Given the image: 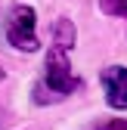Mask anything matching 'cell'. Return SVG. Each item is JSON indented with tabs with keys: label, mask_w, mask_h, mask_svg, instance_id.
I'll list each match as a JSON object with an SVG mask.
<instances>
[{
	"label": "cell",
	"mask_w": 127,
	"mask_h": 130,
	"mask_svg": "<svg viewBox=\"0 0 127 130\" xmlns=\"http://www.w3.org/2000/svg\"><path fill=\"white\" fill-rule=\"evenodd\" d=\"M74 46V25L68 19H59L53 28V46L46 50V62H43V77L34 87V102L37 105H53L62 102L65 96H71L81 80L74 77L71 62H68V50Z\"/></svg>",
	"instance_id": "6da1fadb"
},
{
	"label": "cell",
	"mask_w": 127,
	"mask_h": 130,
	"mask_svg": "<svg viewBox=\"0 0 127 130\" xmlns=\"http://www.w3.org/2000/svg\"><path fill=\"white\" fill-rule=\"evenodd\" d=\"M6 40L15 46V50L34 53L37 50V34H34V9L31 6H15L6 19Z\"/></svg>",
	"instance_id": "7a4b0ae2"
},
{
	"label": "cell",
	"mask_w": 127,
	"mask_h": 130,
	"mask_svg": "<svg viewBox=\"0 0 127 130\" xmlns=\"http://www.w3.org/2000/svg\"><path fill=\"white\" fill-rule=\"evenodd\" d=\"M102 90H105V102L124 111L127 108V68L124 65H108L102 71Z\"/></svg>",
	"instance_id": "3957f363"
},
{
	"label": "cell",
	"mask_w": 127,
	"mask_h": 130,
	"mask_svg": "<svg viewBox=\"0 0 127 130\" xmlns=\"http://www.w3.org/2000/svg\"><path fill=\"white\" fill-rule=\"evenodd\" d=\"M105 15H127V0H99Z\"/></svg>",
	"instance_id": "277c9868"
},
{
	"label": "cell",
	"mask_w": 127,
	"mask_h": 130,
	"mask_svg": "<svg viewBox=\"0 0 127 130\" xmlns=\"http://www.w3.org/2000/svg\"><path fill=\"white\" fill-rule=\"evenodd\" d=\"M96 130H127V121H121V118H115V121H105V124H99Z\"/></svg>",
	"instance_id": "5b68a950"
},
{
	"label": "cell",
	"mask_w": 127,
	"mask_h": 130,
	"mask_svg": "<svg viewBox=\"0 0 127 130\" xmlns=\"http://www.w3.org/2000/svg\"><path fill=\"white\" fill-rule=\"evenodd\" d=\"M0 80H3V71H0Z\"/></svg>",
	"instance_id": "8992f818"
}]
</instances>
